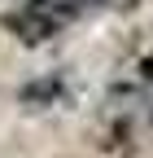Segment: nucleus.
<instances>
[{"label":"nucleus","instance_id":"nucleus-1","mask_svg":"<svg viewBox=\"0 0 153 158\" xmlns=\"http://www.w3.org/2000/svg\"><path fill=\"white\" fill-rule=\"evenodd\" d=\"M5 31L13 40H22V44H48L53 35H61L70 27V13L61 9V0H22L18 9H9L5 18Z\"/></svg>","mask_w":153,"mask_h":158},{"label":"nucleus","instance_id":"nucleus-2","mask_svg":"<svg viewBox=\"0 0 153 158\" xmlns=\"http://www.w3.org/2000/svg\"><path fill=\"white\" fill-rule=\"evenodd\" d=\"M66 97V79L61 75H40V79H26L22 88H18V101L22 110H48Z\"/></svg>","mask_w":153,"mask_h":158},{"label":"nucleus","instance_id":"nucleus-3","mask_svg":"<svg viewBox=\"0 0 153 158\" xmlns=\"http://www.w3.org/2000/svg\"><path fill=\"white\" fill-rule=\"evenodd\" d=\"M61 9L70 13V22H79V18H88V13L109 9V0H61Z\"/></svg>","mask_w":153,"mask_h":158},{"label":"nucleus","instance_id":"nucleus-4","mask_svg":"<svg viewBox=\"0 0 153 158\" xmlns=\"http://www.w3.org/2000/svg\"><path fill=\"white\" fill-rule=\"evenodd\" d=\"M140 75H144V79H149V84H153V53H149V57H144V62H140Z\"/></svg>","mask_w":153,"mask_h":158}]
</instances>
